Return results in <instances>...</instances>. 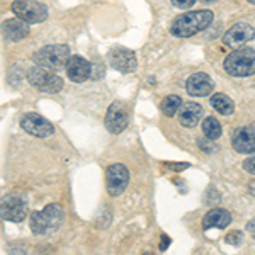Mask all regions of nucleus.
Instances as JSON below:
<instances>
[{"label":"nucleus","instance_id":"obj_23","mask_svg":"<svg viewBox=\"0 0 255 255\" xmlns=\"http://www.w3.org/2000/svg\"><path fill=\"white\" fill-rule=\"evenodd\" d=\"M172 3L177 7V9H189L196 3V0H170Z\"/></svg>","mask_w":255,"mask_h":255},{"label":"nucleus","instance_id":"obj_29","mask_svg":"<svg viewBox=\"0 0 255 255\" xmlns=\"http://www.w3.org/2000/svg\"><path fill=\"white\" fill-rule=\"evenodd\" d=\"M201 2H204V3H211V2H215V0H201Z\"/></svg>","mask_w":255,"mask_h":255},{"label":"nucleus","instance_id":"obj_30","mask_svg":"<svg viewBox=\"0 0 255 255\" xmlns=\"http://www.w3.org/2000/svg\"><path fill=\"white\" fill-rule=\"evenodd\" d=\"M249 2L252 3V5H255V0H249Z\"/></svg>","mask_w":255,"mask_h":255},{"label":"nucleus","instance_id":"obj_7","mask_svg":"<svg viewBox=\"0 0 255 255\" xmlns=\"http://www.w3.org/2000/svg\"><path fill=\"white\" fill-rule=\"evenodd\" d=\"M0 213L5 221L12 223H20L27 216V204L22 196L19 194H7L2 197L0 203Z\"/></svg>","mask_w":255,"mask_h":255},{"label":"nucleus","instance_id":"obj_6","mask_svg":"<svg viewBox=\"0 0 255 255\" xmlns=\"http://www.w3.org/2000/svg\"><path fill=\"white\" fill-rule=\"evenodd\" d=\"M10 9L19 19L29 24H39L48 19V7L36 0H15Z\"/></svg>","mask_w":255,"mask_h":255},{"label":"nucleus","instance_id":"obj_10","mask_svg":"<svg viewBox=\"0 0 255 255\" xmlns=\"http://www.w3.org/2000/svg\"><path fill=\"white\" fill-rule=\"evenodd\" d=\"M20 128L26 131L27 134L36 138H48L55 133V126L44 119L43 116L36 113H27L20 118Z\"/></svg>","mask_w":255,"mask_h":255},{"label":"nucleus","instance_id":"obj_27","mask_svg":"<svg viewBox=\"0 0 255 255\" xmlns=\"http://www.w3.org/2000/svg\"><path fill=\"white\" fill-rule=\"evenodd\" d=\"M168 244H170V238H168L167 235H162V244H160V250H162V252H165Z\"/></svg>","mask_w":255,"mask_h":255},{"label":"nucleus","instance_id":"obj_21","mask_svg":"<svg viewBox=\"0 0 255 255\" xmlns=\"http://www.w3.org/2000/svg\"><path fill=\"white\" fill-rule=\"evenodd\" d=\"M203 131H204V134H206L208 139H218L221 136V131L223 129H221V125L216 118L208 116L203 121Z\"/></svg>","mask_w":255,"mask_h":255},{"label":"nucleus","instance_id":"obj_25","mask_svg":"<svg viewBox=\"0 0 255 255\" xmlns=\"http://www.w3.org/2000/svg\"><path fill=\"white\" fill-rule=\"evenodd\" d=\"M244 168H245V172H249V174L255 175V157L247 158L245 162H244Z\"/></svg>","mask_w":255,"mask_h":255},{"label":"nucleus","instance_id":"obj_1","mask_svg":"<svg viewBox=\"0 0 255 255\" xmlns=\"http://www.w3.org/2000/svg\"><path fill=\"white\" fill-rule=\"evenodd\" d=\"M213 15L211 10H197V12H186L179 15L170 22V32L177 38H191L197 32L204 31L208 26H211Z\"/></svg>","mask_w":255,"mask_h":255},{"label":"nucleus","instance_id":"obj_28","mask_svg":"<svg viewBox=\"0 0 255 255\" xmlns=\"http://www.w3.org/2000/svg\"><path fill=\"white\" fill-rule=\"evenodd\" d=\"M247 230H249V232L252 233L254 238H255V221H254V223H252V221H250V223L247 225Z\"/></svg>","mask_w":255,"mask_h":255},{"label":"nucleus","instance_id":"obj_31","mask_svg":"<svg viewBox=\"0 0 255 255\" xmlns=\"http://www.w3.org/2000/svg\"><path fill=\"white\" fill-rule=\"evenodd\" d=\"M252 128H254V129H255V123H254V125H252Z\"/></svg>","mask_w":255,"mask_h":255},{"label":"nucleus","instance_id":"obj_17","mask_svg":"<svg viewBox=\"0 0 255 255\" xmlns=\"http://www.w3.org/2000/svg\"><path fill=\"white\" fill-rule=\"evenodd\" d=\"M179 123L186 128H194L203 118V106L196 102H184L177 113Z\"/></svg>","mask_w":255,"mask_h":255},{"label":"nucleus","instance_id":"obj_13","mask_svg":"<svg viewBox=\"0 0 255 255\" xmlns=\"http://www.w3.org/2000/svg\"><path fill=\"white\" fill-rule=\"evenodd\" d=\"M232 145L238 153L255 155V129L252 126L237 128L232 134Z\"/></svg>","mask_w":255,"mask_h":255},{"label":"nucleus","instance_id":"obj_5","mask_svg":"<svg viewBox=\"0 0 255 255\" xmlns=\"http://www.w3.org/2000/svg\"><path fill=\"white\" fill-rule=\"evenodd\" d=\"M27 80H29V84L34 89H38L39 92L56 94L63 89V79L56 75L53 70L39 67V65L27 72Z\"/></svg>","mask_w":255,"mask_h":255},{"label":"nucleus","instance_id":"obj_24","mask_svg":"<svg viewBox=\"0 0 255 255\" xmlns=\"http://www.w3.org/2000/svg\"><path fill=\"white\" fill-rule=\"evenodd\" d=\"M211 141L213 139H209V141H206V139H197V145H199L201 150L206 151V153H211V151H216V146H209Z\"/></svg>","mask_w":255,"mask_h":255},{"label":"nucleus","instance_id":"obj_19","mask_svg":"<svg viewBox=\"0 0 255 255\" xmlns=\"http://www.w3.org/2000/svg\"><path fill=\"white\" fill-rule=\"evenodd\" d=\"M211 106L220 114H223V116H232L233 111H235V104H233V101L228 96H225V94H213Z\"/></svg>","mask_w":255,"mask_h":255},{"label":"nucleus","instance_id":"obj_8","mask_svg":"<svg viewBox=\"0 0 255 255\" xmlns=\"http://www.w3.org/2000/svg\"><path fill=\"white\" fill-rule=\"evenodd\" d=\"M129 184V172L123 163H113L106 168V189L109 196L116 197L126 191Z\"/></svg>","mask_w":255,"mask_h":255},{"label":"nucleus","instance_id":"obj_20","mask_svg":"<svg viewBox=\"0 0 255 255\" xmlns=\"http://www.w3.org/2000/svg\"><path fill=\"white\" fill-rule=\"evenodd\" d=\"M180 106H182V99L179 96H167L162 102H160V111H162L165 116L172 118L174 114L179 113Z\"/></svg>","mask_w":255,"mask_h":255},{"label":"nucleus","instance_id":"obj_26","mask_svg":"<svg viewBox=\"0 0 255 255\" xmlns=\"http://www.w3.org/2000/svg\"><path fill=\"white\" fill-rule=\"evenodd\" d=\"M163 165L168 167L170 170H177V172H182V170H186V168L191 167L189 163H163Z\"/></svg>","mask_w":255,"mask_h":255},{"label":"nucleus","instance_id":"obj_16","mask_svg":"<svg viewBox=\"0 0 255 255\" xmlns=\"http://www.w3.org/2000/svg\"><path fill=\"white\" fill-rule=\"evenodd\" d=\"M2 34L7 41H20L29 34V22L22 19H7L2 22Z\"/></svg>","mask_w":255,"mask_h":255},{"label":"nucleus","instance_id":"obj_2","mask_svg":"<svg viewBox=\"0 0 255 255\" xmlns=\"http://www.w3.org/2000/svg\"><path fill=\"white\" fill-rule=\"evenodd\" d=\"M225 72L232 77L242 79V77H250L255 73V49L244 46L232 51L225 58Z\"/></svg>","mask_w":255,"mask_h":255},{"label":"nucleus","instance_id":"obj_12","mask_svg":"<svg viewBox=\"0 0 255 255\" xmlns=\"http://www.w3.org/2000/svg\"><path fill=\"white\" fill-rule=\"evenodd\" d=\"M255 36V29L247 22H238L230 27L223 36V44L228 48H240L242 44L252 41Z\"/></svg>","mask_w":255,"mask_h":255},{"label":"nucleus","instance_id":"obj_3","mask_svg":"<svg viewBox=\"0 0 255 255\" xmlns=\"http://www.w3.org/2000/svg\"><path fill=\"white\" fill-rule=\"evenodd\" d=\"M63 221V209L60 204H48L43 211L31 215V232L34 235H49L56 232Z\"/></svg>","mask_w":255,"mask_h":255},{"label":"nucleus","instance_id":"obj_18","mask_svg":"<svg viewBox=\"0 0 255 255\" xmlns=\"http://www.w3.org/2000/svg\"><path fill=\"white\" fill-rule=\"evenodd\" d=\"M230 223H232V215H230L226 209H220V208L209 209L203 218V228L204 230H209V228L223 230Z\"/></svg>","mask_w":255,"mask_h":255},{"label":"nucleus","instance_id":"obj_11","mask_svg":"<svg viewBox=\"0 0 255 255\" xmlns=\"http://www.w3.org/2000/svg\"><path fill=\"white\" fill-rule=\"evenodd\" d=\"M108 61L111 63V67L116 68L121 73H131L136 70V55H134L131 49L125 48H113L108 53Z\"/></svg>","mask_w":255,"mask_h":255},{"label":"nucleus","instance_id":"obj_22","mask_svg":"<svg viewBox=\"0 0 255 255\" xmlns=\"http://www.w3.org/2000/svg\"><path fill=\"white\" fill-rule=\"evenodd\" d=\"M226 244H230V245H240L242 244V233L240 232H233V233H230V235H226Z\"/></svg>","mask_w":255,"mask_h":255},{"label":"nucleus","instance_id":"obj_14","mask_svg":"<svg viewBox=\"0 0 255 255\" xmlns=\"http://www.w3.org/2000/svg\"><path fill=\"white\" fill-rule=\"evenodd\" d=\"M213 89H215L213 80L209 79L208 73L203 72L192 73L186 82V90L189 92V96L194 97H206L213 92Z\"/></svg>","mask_w":255,"mask_h":255},{"label":"nucleus","instance_id":"obj_9","mask_svg":"<svg viewBox=\"0 0 255 255\" xmlns=\"http://www.w3.org/2000/svg\"><path fill=\"white\" fill-rule=\"evenodd\" d=\"M128 119H129V108L126 102L123 101H114L109 106L108 113H106V128L109 133L119 134L126 129Z\"/></svg>","mask_w":255,"mask_h":255},{"label":"nucleus","instance_id":"obj_4","mask_svg":"<svg viewBox=\"0 0 255 255\" xmlns=\"http://www.w3.org/2000/svg\"><path fill=\"white\" fill-rule=\"evenodd\" d=\"M36 65L44 67L53 72L65 68L70 60V48L67 44H48V46L39 48L32 56Z\"/></svg>","mask_w":255,"mask_h":255},{"label":"nucleus","instance_id":"obj_15","mask_svg":"<svg viewBox=\"0 0 255 255\" xmlns=\"http://www.w3.org/2000/svg\"><path fill=\"white\" fill-rule=\"evenodd\" d=\"M65 70H67L68 79L72 82H77V84H82L92 75V65L82 56H70Z\"/></svg>","mask_w":255,"mask_h":255}]
</instances>
